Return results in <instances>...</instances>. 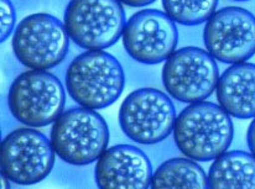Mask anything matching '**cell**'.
<instances>
[{"label":"cell","mask_w":255,"mask_h":189,"mask_svg":"<svg viewBox=\"0 0 255 189\" xmlns=\"http://www.w3.org/2000/svg\"><path fill=\"white\" fill-rule=\"evenodd\" d=\"M173 141L185 157L196 162L214 161L228 151L234 136L231 116L217 104H190L177 115Z\"/></svg>","instance_id":"6da1fadb"},{"label":"cell","mask_w":255,"mask_h":189,"mask_svg":"<svg viewBox=\"0 0 255 189\" xmlns=\"http://www.w3.org/2000/svg\"><path fill=\"white\" fill-rule=\"evenodd\" d=\"M126 86V75L114 56L106 51H86L66 71L68 95L89 110H99L119 99Z\"/></svg>","instance_id":"7a4b0ae2"},{"label":"cell","mask_w":255,"mask_h":189,"mask_svg":"<svg viewBox=\"0 0 255 189\" xmlns=\"http://www.w3.org/2000/svg\"><path fill=\"white\" fill-rule=\"evenodd\" d=\"M56 156L72 166H87L99 160L109 142L108 124L101 114L86 108L63 111L51 129Z\"/></svg>","instance_id":"3957f363"},{"label":"cell","mask_w":255,"mask_h":189,"mask_svg":"<svg viewBox=\"0 0 255 189\" xmlns=\"http://www.w3.org/2000/svg\"><path fill=\"white\" fill-rule=\"evenodd\" d=\"M66 93L60 79L47 71H26L14 79L7 93L12 116L29 127L53 124L63 113Z\"/></svg>","instance_id":"277c9868"},{"label":"cell","mask_w":255,"mask_h":189,"mask_svg":"<svg viewBox=\"0 0 255 189\" xmlns=\"http://www.w3.org/2000/svg\"><path fill=\"white\" fill-rule=\"evenodd\" d=\"M63 25L81 48L103 51L123 36L126 11L117 0H72L66 6Z\"/></svg>","instance_id":"5b68a950"},{"label":"cell","mask_w":255,"mask_h":189,"mask_svg":"<svg viewBox=\"0 0 255 189\" xmlns=\"http://www.w3.org/2000/svg\"><path fill=\"white\" fill-rule=\"evenodd\" d=\"M66 27L57 17L37 12L24 17L12 35V51L31 71H48L60 65L68 52Z\"/></svg>","instance_id":"8992f818"},{"label":"cell","mask_w":255,"mask_h":189,"mask_svg":"<svg viewBox=\"0 0 255 189\" xmlns=\"http://www.w3.org/2000/svg\"><path fill=\"white\" fill-rule=\"evenodd\" d=\"M176 117L170 96L155 88L131 92L119 109L122 131L130 140L142 145H154L169 137Z\"/></svg>","instance_id":"52a82bcc"},{"label":"cell","mask_w":255,"mask_h":189,"mask_svg":"<svg viewBox=\"0 0 255 189\" xmlns=\"http://www.w3.org/2000/svg\"><path fill=\"white\" fill-rule=\"evenodd\" d=\"M51 140L31 127L9 132L0 145V168L10 182L32 186L45 180L55 165Z\"/></svg>","instance_id":"ba28073f"},{"label":"cell","mask_w":255,"mask_h":189,"mask_svg":"<svg viewBox=\"0 0 255 189\" xmlns=\"http://www.w3.org/2000/svg\"><path fill=\"white\" fill-rule=\"evenodd\" d=\"M219 77L216 60L200 47L176 50L162 67L167 94L182 103L206 101L217 89Z\"/></svg>","instance_id":"9c48e42d"},{"label":"cell","mask_w":255,"mask_h":189,"mask_svg":"<svg viewBox=\"0 0 255 189\" xmlns=\"http://www.w3.org/2000/svg\"><path fill=\"white\" fill-rule=\"evenodd\" d=\"M203 41L214 60L231 65L247 62L255 53V16L244 7L217 10L206 22Z\"/></svg>","instance_id":"30bf717a"},{"label":"cell","mask_w":255,"mask_h":189,"mask_svg":"<svg viewBox=\"0 0 255 189\" xmlns=\"http://www.w3.org/2000/svg\"><path fill=\"white\" fill-rule=\"evenodd\" d=\"M123 45L132 60L144 65L166 62L176 51L178 32L175 22L164 11L145 9L127 21Z\"/></svg>","instance_id":"8fae6325"},{"label":"cell","mask_w":255,"mask_h":189,"mask_svg":"<svg viewBox=\"0 0 255 189\" xmlns=\"http://www.w3.org/2000/svg\"><path fill=\"white\" fill-rule=\"evenodd\" d=\"M152 176L151 162L145 152L123 144L107 149L94 170L99 189H149Z\"/></svg>","instance_id":"7c38bea8"},{"label":"cell","mask_w":255,"mask_h":189,"mask_svg":"<svg viewBox=\"0 0 255 189\" xmlns=\"http://www.w3.org/2000/svg\"><path fill=\"white\" fill-rule=\"evenodd\" d=\"M219 106L229 116L255 119V65L238 63L219 77L216 89Z\"/></svg>","instance_id":"4fadbf2b"},{"label":"cell","mask_w":255,"mask_h":189,"mask_svg":"<svg viewBox=\"0 0 255 189\" xmlns=\"http://www.w3.org/2000/svg\"><path fill=\"white\" fill-rule=\"evenodd\" d=\"M210 189H255V157L241 150L227 151L208 171Z\"/></svg>","instance_id":"5bb4252c"},{"label":"cell","mask_w":255,"mask_h":189,"mask_svg":"<svg viewBox=\"0 0 255 189\" xmlns=\"http://www.w3.org/2000/svg\"><path fill=\"white\" fill-rule=\"evenodd\" d=\"M150 189H210L208 176L196 161L175 157L156 168Z\"/></svg>","instance_id":"9a60e30c"},{"label":"cell","mask_w":255,"mask_h":189,"mask_svg":"<svg viewBox=\"0 0 255 189\" xmlns=\"http://www.w3.org/2000/svg\"><path fill=\"white\" fill-rule=\"evenodd\" d=\"M217 0H202V1H178V0H164V12L177 24L195 26L207 22L216 12Z\"/></svg>","instance_id":"2e32d148"},{"label":"cell","mask_w":255,"mask_h":189,"mask_svg":"<svg viewBox=\"0 0 255 189\" xmlns=\"http://www.w3.org/2000/svg\"><path fill=\"white\" fill-rule=\"evenodd\" d=\"M0 19H1V22H0V29H1L0 36L1 37H0V40H1V42H4L14 30L15 19H16L15 9L9 0H1V2H0Z\"/></svg>","instance_id":"e0dca14e"},{"label":"cell","mask_w":255,"mask_h":189,"mask_svg":"<svg viewBox=\"0 0 255 189\" xmlns=\"http://www.w3.org/2000/svg\"><path fill=\"white\" fill-rule=\"evenodd\" d=\"M247 142H248V147L251 150V153L255 157V119L251 122L248 127V132H247Z\"/></svg>","instance_id":"ac0fdd59"},{"label":"cell","mask_w":255,"mask_h":189,"mask_svg":"<svg viewBox=\"0 0 255 189\" xmlns=\"http://www.w3.org/2000/svg\"><path fill=\"white\" fill-rule=\"evenodd\" d=\"M154 1H124L122 4L128 5V6H131V7H140V6H146V5L152 4Z\"/></svg>","instance_id":"d6986e66"},{"label":"cell","mask_w":255,"mask_h":189,"mask_svg":"<svg viewBox=\"0 0 255 189\" xmlns=\"http://www.w3.org/2000/svg\"><path fill=\"white\" fill-rule=\"evenodd\" d=\"M0 178H1V189H10V185H9L10 181L7 180L4 175L0 176Z\"/></svg>","instance_id":"ffe728a7"}]
</instances>
